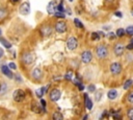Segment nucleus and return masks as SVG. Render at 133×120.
<instances>
[{
    "label": "nucleus",
    "mask_w": 133,
    "mask_h": 120,
    "mask_svg": "<svg viewBox=\"0 0 133 120\" xmlns=\"http://www.w3.org/2000/svg\"><path fill=\"white\" fill-rule=\"evenodd\" d=\"M132 85H133V80H132V79H127V80L125 81V83H124V87H123V88H124L125 90H128Z\"/></svg>",
    "instance_id": "obj_21"
},
{
    "label": "nucleus",
    "mask_w": 133,
    "mask_h": 120,
    "mask_svg": "<svg viewBox=\"0 0 133 120\" xmlns=\"http://www.w3.org/2000/svg\"><path fill=\"white\" fill-rule=\"evenodd\" d=\"M56 3H55V1H50L49 2V4H48V6H47V11H48V14H50V15H52V14H54L55 11H56Z\"/></svg>",
    "instance_id": "obj_12"
},
{
    "label": "nucleus",
    "mask_w": 133,
    "mask_h": 120,
    "mask_svg": "<svg viewBox=\"0 0 133 120\" xmlns=\"http://www.w3.org/2000/svg\"><path fill=\"white\" fill-rule=\"evenodd\" d=\"M8 67H9V69H14V70L17 68V66H16V64H15V63H9Z\"/></svg>",
    "instance_id": "obj_34"
},
{
    "label": "nucleus",
    "mask_w": 133,
    "mask_h": 120,
    "mask_svg": "<svg viewBox=\"0 0 133 120\" xmlns=\"http://www.w3.org/2000/svg\"><path fill=\"white\" fill-rule=\"evenodd\" d=\"M114 16H116V17H118V18H121V17H122V14H121L119 11H115V13H114Z\"/></svg>",
    "instance_id": "obj_36"
},
{
    "label": "nucleus",
    "mask_w": 133,
    "mask_h": 120,
    "mask_svg": "<svg viewBox=\"0 0 133 120\" xmlns=\"http://www.w3.org/2000/svg\"><path fill=\"white\" fill-rule=\"evenodd\" d=\"M110 72L113 74V75H117L122 72V66L119 63H113L111 64L110 66Z\"/></svg>",
    "instance_id": "obj_7"
},
{
    "label": "nucleus",
    "mask_w": 133,
    "mask_h": 120,
    "mask_svg": "<svg viewBox=\"0 0 133 120\" xmlns=\"http://www.w3.org/2000/svg\"><path fill=\"white\" fill-rule=\"evenodd\" d=\"M128 117H129L131 120H133V109H130V110L128 111Z\"/></svg>",
    "instance_id": "obj_32"
},
{
    "label": "nucleus",
    "mask_w": 133,
    "mask_h": 120,
    "mask_svg": "<svg viewBox=\"0 0 133 120\" xmlns=\"http://www.w3.org/2000/svg\"><path fill=\"white\" fill-rule=\"evenodd\" d=\"M95 98H96V101H100V99L102 98V92H97Z\"/></svg>",
    "instance_id": "obj_30"
},
{
    "label": "nucleus",
    "mask_w": 133,
    "mask_h": 120,
    "mask_svg": "<svg viewBox=\"0 0 133 120\" xmlns=\"http://www.w3.org/2000/svg\"><path fill=\"white\" fill-rule=\"evenodd\" d=\"M107 96H108L109 99L113 100V99H115V98L117 97V91H116V90H110V91L108 92Z\"/></svg>",
    "instance_id": "obj_17"
},
{
    "label": "nucleus",
    "mask_w": 133,
    "mask_h": 120,
    "mask_svg": "<svg viewBox=\"0 0 133 120\" xmlns=\"http://www.w3.org/2000/svg\"><path fill=\"white\" fill-rule=\"evenodd\" d=\"M108 35H109V38H110V39H113V38H114V35H115V34H114V33H109V34H108Z\"/></svg>",
    "instance_id": "obj_39"
},
{
    "label": "nucleus",
    "mask_w": 133,
    "mask_h": 120,
    "mask_svg": "<svg viewBox=\"0 0 133 120\" xmlns=\"http://www.w3.org/2000/svg\"><path fill=\"white\" fill-rule=\"evenodd\" d=\"M2 55H3V50H2L1 48H0V57H1Z\"/></svg>",
    "instance_id": "obj_40"
},
{
    "label": "nucleus",
    "mask_w": 133,
    "mask_h": 120,
    "mask_svg": "<svg viewBox=\"0 0 133 120\" xmlns=\"http://www.w3.org/2000/svg\"><path fill=\"white\" fill-rule=\"evenodd\" d=\"M31 75H32V77H33L34 79H39V78L42 77V70H41L39 68H35V69L32 70Z\"/></svg>",
    "instance_id": "obj_14"
},
{
    "label": "nucleus",
    "mask_w": 133,
    "mask_h": 120,
    "mask_svg": "<svg viewBox=\"0 0 133 120\" xmlns=\"http://www.w3.org/2000/svg\"><path fill=\"white\" fill-rule=\"evenodd\" d=\"M12 97H14L15 101L20 102V101H22V100L25 98V92H24L23 90H21V89H18V90H16V91L14 92Z\"/></svg>",
    "instance_id": "obj_5"
},
{
    "label": "nucleus",
    "mask_w": 133,
    "mask_h": 120,
    "mask_svg": "<svg viewBox=\"0 0 133 120\" xmlns=\"http://www.w3.org/2000/svg\"><path fill=\"white\" fill-rule=\"evenodd\" d=\"M84 100H85V106H86V109L87 110H91L92 106H94V104H92V101L88 98L87 94H84Z\"/></svg>",
    "instance_id": "obj_16"
},
{
    "label": "nucleus",
    "mask_w": 133,
    "mask_h": 120,
    "mask_svg": "<svg viewBox=\"0 0 133 120\" xmlns=\"http://www.w3.org/2000/svg\"><path fill=\"white\" fill-rule=\"evenodd\" d=\"M52 117H53L54 120H62L63 119V116L61 115L60 112H54V114H53Z\"/></svg>",
    "instance_id": "obj_20"
},
{
    "label": "nucleus",
    "mask_w": 133,
    "mask_h": 120,
    "mask_svg": "<svg viewBox=\"0 0 133 120\" xmlns=\"http://www.w3.org/2000/svg\"><path fill=\"white\" fill-rule=\"evenodd\" d=\"M34 58H35V56H34V54L31 53V52H26V53H24L23 56H22V61H23V63H24L25 65H31V64L34 62Z\"/></svg>",
    "instance_id": "obj_2"
},
{
    "label": "nucleus",
    "mask_w": 133,
    "mask_h": 120,
    "mask_svg": "<svg viewBox=\"0 0 133 120\" xmlns=\"http://www.w3.org/2000/svg\"><path fill=\"white\" fill-rule=\"evenodd\" d=\"M32 111H33L34 113H41V109H39V106L36 105L35 103L32 104Z\"/></svg>",
    "instance_id": "obj_27"
},
{
    "label": "nucleus",
    "mask_w": 133,
    "mask_h": 120,
    "mask_svg": "<svg viewBox=\"0 0 133 120\" xmlns=\"http://www.w3.org/2000/svg\"><path fill=\"white\" fill-rule=\"evenodd\" d=\"M96 53H97V56L100 57V58H104L107 56L108 54V50L107 48L104 46V45H99L96 49Z\"/></svg>",
    "instance_id": "obj_1"
},
{
    "label": "nucleus",
    "mask_w": 133,
    "mask_h": 120,
    "mask_svg": "<svg viewBox=\"0 0 133 120\" xmlns=\"http://www.w3.org/2000/svg\"><path fill=\"white\" fill-rule=\"evenodd\" d=\"M6 90H7V85H6L5 82H2V83L0 85V95L4 94V93L6 92Z\"/></svg>",
    "instance_id": "obj_23"
},
{
    "label": "nucleus",
    "mask_w": 133,
    "mask_h": 120,
    "mask_svg": "<svg viewBox=\"0 0 133 120\" xmlns=\"http://www.w3.org/2000/svg\"><path fill=\"white\" fill-rule=\"evenodd\" d=\"M128 101L130 103H133V91L129 93V95H128Z\"/></svg>",
    "instance_id": "obj_31"
},
{
    "label": "nucleus",
    "mask_w": 133,
    "mask_h": 120,
    "mask_svg": "<svg viewBox=\"0 0 133 120\" xmlns=\"http://www.w3.org/2000/svg\"><path fill=\"white\" fill-rule=\"evenodd\" d=\"M104 29H105V30H108V29H109V26H108V27H107V26H104Z\"/></svg>",
    "instance_id": "obj_41"
},
{
    "label": "nucleus",
    "mask_w": 133,
    "mask_h": 120,
    "mask_svg": "<svg viewBox=\"0 0 133 120\" xmlns=\"http://www.w3.org/2000/svg\"><path fill=\"white\" fill-rule=\"evenodd\" d=\"M124 34H125V29H123V28H118L116 30V32H115L116 37H123Z\"/></svg>",
    "instance_id": "obj_25"
},
{
    "label": "nucleus",
    "mask_w": 133,
    "mask_h": 120,
    "mask_svg": "<svg viewBox=\"0 0 133 120\" xmlns=\"http://www.w3.org/2000/svg\"><path fill=\"white\" fill-rule=\"evenodd\" d=\"M131 42H132V43H133V38H132V40H131Z\"/></svg>",
    "instance_id": "obj_45"
},
{
    "label": "nucleus",
    "mask_w": 133,
    "mask_h": 120,
    "mask_svg": "<svg viewBox=\"0 0 133 120\" xmlns=\"http://www.w3.org/2000/svg\"><path fill=\"white\" fill-rule=\"evenodd\" d=\"M60 95H61V93H60V91H59L58 89H53V90L50 92L49 97H50V99H51L52 101H57V100L60 98Z\"/></svg>",
    "instance_id": "obj_8"
},
{
    "label": "nucleus",
    "mask_w": 133,
    "mask_h": 120,
    "mask_svg": "<svg viewBox=\"0 0 133 120\" xmlns=\"http://www.w3.org/2000/svg\"><path fill=\"white\" fill-rule=\"evenodd\" d=\"M1 33H2V31H1V28H0V37H1Z\"/></svg>",
    "instance_id": "obj_43"
},
{
    "label": "nucleus",
    "mask_w": 133,
    "mask_h": 120,
    "mask_svg": "<svg viewBox=\"0 0 133 120\" xmlns=\"http://www.w3.org/2000/svg\"><path fill=\"white\" fill-rule=\"evenodd\" d=\"M127 48H128V49H130V50H131V49H133V43L131 42V43H130V44L127 46Z\"/></svg>",
    "instance_id": "obj_37"
},
{
    "label": "nucleus",
    "mask_w": 133,
    "mask_h": 120,
    "mask_svg": "<svg viewBox=\"0 0 133 120\" xmlns=\"http://www.w3.org/2000/svg\"><path fill=\"white\" fill-rule=\"evenodd\" d=\"M70 1H73V0H70Z\"/></svg>",
    "instance_id": "obj_46"
},
{
    "label": "nucleus",
    "mask_w": 133,
    "mask_h": 120,
    "mask_svg": "<svg viewBox=\"0 0 133 120\" xmlns=\"http://www.w3.org/2000/svg\"><path fill=\"white\" fill-rule=\"evenodd\" d=\"M126 33H128L129 35H133V26H128L126 28Z\"/></svg>",
    "instance_id": "obj_28"
},
{
    "label": "nucleus",
    "mask_w": 133,
    "mask_h": 120,
    "mask_svg": "<svg viewBox=\"0 0 133 120\" xmlns=\"http://www.w3.org/2000/svg\"><path fill=\"white\" fill-rule=\"evenodd\" d=\"M66 47L70 50H75L78 47V40L75 37H70L66 41Z\"/></svg>",
    "instance_id": "obj_3"
},
{
    "label": "nucleus",
    "mask_w": 133,
    "mask_h": 120,
    "mask_svg": "<svg viewBox=\"0 0 133 120\" xmlns=\"http://www.w3.org/2000/svg\"><path fill=\"white\" fill-rule=\"evenodd\" d=\"M106 1H108V2H111V1H113V0H106Z\"/></svg>",
    "instance_id": "obj_44"
},
{
    "label": "nucleus",
    "mask_w": 133,
    "mask_h": 120,
    "mask_svg": "<svg viewBox=\"0 0 133 120\" xmlns=\"http://www.w3.org/2000/svg\"><path fill=\"white\" fill-rule=\"evenodd\" d=\"M0 42H1V44L5 47V48H10L11 47V44L6 40V39H3V38H0Z\"/></svg>",
    "instance_id": "obj_19"
},
{
    "label": "nucleus",
    "mask_w": 133,
    "mask_h": 120,
    "mask_svg": "<svg viewBox=\"0 0 133 120\" xmlns=\"http://www.w3.org/2000/svg\"><path fill=\"white\" fill-rule=\"evenodd\" d=\"M41 33L43 37H49L52 33V27L49 25H44L41 27Z\"/></svg>",
    "instance_id": "obj_10"
},
{
    "label": "nucleus",
    "mask_w": 133,
    "mask_h": 120,
    "mask_svg": "<svg viewBox=\"0 0 133 120\" xmlns=\"http://www.w3.org/2000/svg\"><path fill=\"white\" fill-rule=\"evenodd\" d=\"M19 11L21 15L23 16H27L29 13H30V4L28 2H23L20 7H19Z\"/></svg>",
    "instance_id": "obj_4"
},
{
    "label": "nucleus",
    "mask_w": 133,
    "mask_h": 120,
    "mask_svg": "<svg viewBox=\"0 0 133 120\" xmlns=\"http://www.w3.org/2000/svg\"><path fill=\"white\" fill-rule=\"evenodd\" d=\"M48 87H49V86H47V87H42V88L37 89V90L35 91V94H36V96H37V97H39V98H42V97H43V95L45 94V92H47V90H48Z\"/></svg>",
    "instance_id": "obj_15"
},
{
    "label": "nucleus",
    "mask_w": 133,
    "mask_h": 120,
    "mask_svg": "<svg viewBox=\"0 0 133 120\" xmlns=\"http://www.w3.org/2000/svg\"><path fill=\"white\" fill-rule=\"evenodd\" d=\"M6 15H7L6 9H5V8H3V7H0V19H3Z\"/></svg>",
    "instance_id": "obj_26"
},
{
    "label": "nucleus",
    "mask_w": 133,
    "mask_h": 120,
    "mask_svg": "<svg viewBox=\"0 0 133 120\" xmlns=\"http://www.w3.org/2000/svg\"><path fill=\"white\" fill-rule=\"evenodd\" d=\"M131 15L133 16V8H132V10H131Z\"/></svg>",
    "instance_id": "obj_42"
},
{
    "label": "nucleus",
    "mask_w": 133,
    "mask_h": 120,
    "mask_svg": "<svg viewBox=\"0 0 133 120\" xmlns=\"http://www.w3.org/2000/svg\"><path fill=\"white\" fill-rule=\"evenodd\" d=\"M41 104H42V106H43V109L45 110V106H46V101H45L44 99H41Z\"/></svg>",
    "instance_id": "obj_35"
},
{
    "label": "nucleus",
    "mask_w": 133,
    "mask_h": 120,
    "mask_svg": "<svg viewBox=\"0 0 133 120\" xmlns=\"http://www.w3.org/2000/svg\"><path fill=\"white\" fill-rule=\"evenodd\" d=\"M74 23H75V25H76L78 28H80V29H83V28H84V26H83V24L80 22V20L75 19V20H74Z\"/></svg>",
    "instance_id": "obj_24"
},
{
    "label": "nucleus",
    "mask_w": 133,
    "mask_h": 120,
    "mask_svg": "<svg viewBox=\"0 0 133 120\" xmlns=\"http://www.w3.org/2000/svg\"><path fill=\"white\" fill-rule=\"evenodd\" d=\"M87 89H88V91H89V92H95L96 87H95V85H89V86L87 87Z\"/></svg>",
    "instance_id": "obj_33"
},
{
    "label": "nucleus",
    "mask_w": 133,
    "mask_h": 120,
    "mask_svg": "<svg viewBox=\"0 0 133 120\" xmlns=\"http://www.w3.org/2000/svg\"><path fill=\"white\" fill-rule=\"evenodd\" d=\"M55 30L59 33H63L65 30H66V24L62 21H59L55 24Z\"/></svg>",
    "instance_id": "obj_9"
},
{
    "label": "nucleus",
    "mask_w": 133,
    "mask_h": 120,
    "mask_svg": "<svg viewBox=\"0 0 133 120\" xmlns=\"http://www.w3.org/2000/svg\"><path fill=\"white\" fill-rule=\"evenodd\" d=\"M103 32L102 31H98V32H92L91 33V39L92 40H99L100 38H103Z\"/></svg>",
    "instance_id": "obj_18"
},
{
    "label": "nucleus",
    "mask_w": 133,
    "mask_h": 120,
    "mask_svg": "<svg viewBox=\"0 0 133 120\" xmlns=\"http://www.w3.org/2000/svg\"><path fill=\"white\" fill-rule=\"evenodd\" d=\"M113 118H114V119H121V116H119V115H116V114H115V115L113 116Z\"/></svg>",
    "instance_id": "obj_38"
},
{
    "label": "nucleus",
    "mask_w": 133,
    "mask_h": 120,
    "mask_svg": "<svg viewBox=\"0 0 133 120\" xmlns=\"http://www.w3.org/2000/svg\"><path fill=\"white\" fill-rule=\"evenodd\" d=\"M73 71L72 70H69L66 73H65V75H64V79H66V80H72L73 79Z\"/></svg>",
    "instance_id": "obj_22"
},
{
    "label": "nucleus",
    "mask_w": 133,
    "mask_h": 120,
    "mask_svg": "<svg viewBox=\"0 0 133 120\" xmlns=\"http://www.w3.org/2000/svg\"><path fill=\"white\" fill-rule=\"evenodd\" d=\"M1 71H2V73H3L4 75L8 76L9 78H12V73H11V71H10V69H9L8 66H6V65H2V67H1Z\"/></svg>",
    "instance_id": "obj_13"
},
{
    "label": "nucleus",
    "mask_w": 133,
    "mask_h": 120,
    "mask_svg": "<svg viewBox=\"0 0 133 120\" xmlns=\"http://www.w3.org/2000/svg\"><path fill=\"white\" fill-rule=\"evenodd\" d=\"M92 58V54L89 50H85L81 53V61L84 63V64H88Z\"/></svg>",
    "instance_id": "obj_6"
},
{
    "label": "nucleus",
    "mask_w": 133,
    "mask_h": 120,
    "mask_svg": "<svg viewBox=\"0 0 133 120\" xmlns=\"http://www.w3.org/2000/svg\"><path fill=\"white\" fill-rule=\"evenodd\" d=\"M113 51H114V54H115L116 56H121V55L124 53V45L121 44V43L116 44V45L114 46V48H113Z\"/></svg>",
    "instance_id": "obj_11"
},
{
    "label": "nucleus",
    "mask_w": 133,
    "mask_h": 120,
    "mask_svg": "<svg viewBox=\"0 0 133 120\" xmlns=\"http://www.w3.org/2000/svg\"><path fill=\"white\" fill-rule=\"evenodd\" d=\"M53 15H54L55 17H57V18H64V14H63V13H61V11H58V13H56V11H55Z\"/></svg>",
    "instance_id": "obj_29"
}]
</instances>
